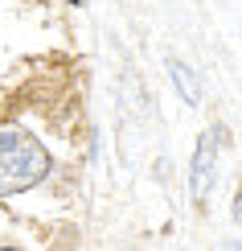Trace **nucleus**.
Listing matches in <instances>:
<instances>
[{
	"mask_svg": "<svg viewBox=\"0 0 242 251\" xmlns=\"http://www.w3.org/2000/svg\"><path fill=\"white\" fill-rule=\"evenodd\" d=\"M230 214H234V223H242V190L234 194V210H230Z\"/></svg>",
	"mask_w": 242,
	"mask_h": 251,
	"instance_id": "20e7f679",
	"label": "nucleus"
},
{
	"mask_svg": "<svg viewBox=\"0 0 242 251\" xmlns=\"http://www.w3.org/2000/svg\"><path fill=\"white\" fill-rule=\"evenodd\" d=\"M49 177V152L17 124H0V198H13Z\"/></svg>",
	"mask_w": 242,
	"mask_h": 251,
	"instance_id": "f257e3e1",
	"label": "nucleus"
},
{
	"mask_svg": "<svg viewBox=\"0 0 242 251\" xmlns=\"http://www.w3.org/2000/svg\"><path fill=\"white\" fill-rule=\"evenodd\" d=\"M226 144V128L222 124H214L209 132H201V140H197L193 149V165H189V190H193V202L197 210H205V198L214 190V165H218V149Z\"/></svg>",
	"mask_w": 242,
	"mask_h": 251,
	"instance_id": "f03ea898",
	"label": "nucleus"
},
{
	"mask_svg": "<svg viewBox=\"0 0 242 251\" xmlns=\"http://www.w3.org/2000/svg\"><path fill=\"white\" fill-rule=\"evenodd\" d=\"M66 4H82V0H66Z\"/></svg>",
	"mask_w": 242,
	"mask_h": 251,
	"instance_id": "0eeeda50",
	"label": "nucleus"
},
{
	"mask_svg": "<svg viewBox=\"0 0 242 251\" xmlns=\"http://www.w3.org/2000/svg\"><path fill=\"white\" fill-rule=\"evenodd\" d=\"M0 251H17V247H8V243H4V247H0Z\"/></svg>",
	"mask_w": 242,
	"mask_h": 251,
	"instance_id": "423d86ee",
	"label": "nucleus"
},
{
	"mask_svg": "<svg viewBox=\"0 0 242 251\" xmlns=\"http://www.w3.org/2000/svg\"><path fill=\"white\" fill-rule=\"evenodd\" d=\"M168 78L176 82V91H181V99L189 103V107H197V99H201V87H197V75L185 66V62L168 58Z\"/></svg>",
	"mask_w": 242,
	"mask_h": 251,
	"instance_id": "7ed1b4c3",
	"label": "nucleus"
},
{
	"mask_svg": "<svg viewBox=\"0 0 242 251\" xmlns=\"http://www.w3.org/2000/svg\"><path fill=\"white\" fill-rule=\"evenodd\" d=\"M222 251H242V243H226V247H222Z\"/></svg>",
	"mask_w": 242,
	"mask_h": 251,
	"instance_id": "39448f33",
	"label": "nucleus"
}]
</instances>
